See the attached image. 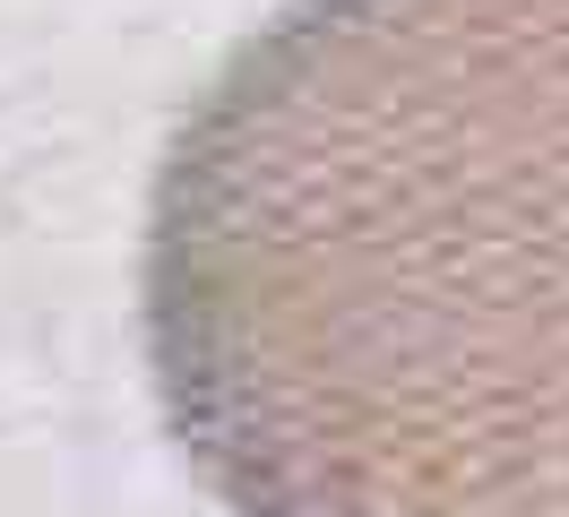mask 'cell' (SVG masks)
<instances>
[{"mask_svg": "<svg viewBox=\"0 0 569 517\" xmlns=\"http://www.w3.org/2000/svg\"><path fill=\"white\" fill-rule=\"evenodd\" d=\"M156 414L233 517H569V0H284L147 190Z\"/></svg>", "mask_w": 569, "mask_h": 517, "instance_id": "cell-1", "label": "cell"}]
</instances>
